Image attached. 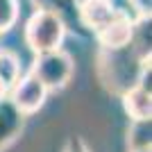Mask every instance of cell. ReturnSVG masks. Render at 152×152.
Wrapping results in <instances>:
<instances>
[{"instance_id":"obj_1","label":"cell","mask_w":152,"mask_h":152,"mask_svg":"<svg viewBox=\"0 0 152 152\" xmlns=\"http://www.w3.org/2000/svg\"><path fill=\"white\" fill-rule=\"evenodd\" d=\"M150 64V57L141 55L132 43L121 50H100L98 52V75L104 89L116 95H123L139 82L141 73Z\"/></svg>"},{"instance_id":"obj_2","label":"cell","mask_w":152,"mask_h":152,"mask_svg":"<svg viewBox=\"0 0 152 152\" xmlns=\"http://www.w3.org/2000/svg\"><path fill=\"white\" fill-rule=\"evenodd\" d=\"M66 30L68 25L59 18L57 14L50 12H37L32 14L25 23V43L34 55H41V52H52L59 50L66 39Z\"/></svg>"},{"instance_id":"obj_3","label":"cell","mask_w":152,"mask_h":152,"mask_svg":"<svg viewBox=\"0 0 152 152\" xmlns=\"http://www.w3.org/2000/svg\"><path fill=\"white\" fill-rule=\"evenodd\" d=\"M73 70H75L73 57L59 48V50H52V52H41V55H37L34 61H32L30 73L37 77L48 91H59L70 82Z\"/></svg>"},{"instance_id":"obj_4","label":"cell","mask_w":152,"mask_h":152,"mask_svg":"<svg viewBox=\"0 0 152 152\" xmlns=\"http://www.w3.org/2000/svg\"><path fill=\"white\" fill-rule=\"evenodd\" d=\"M48 93H50V91L27 70L25 75H20L18 80H16V84H14L12 91L7 93V98L12 100V104L18 109L23 116H30V114H37L39 109L45 104Z\"/></svg>"},{"instance_id":"obj_5","label":"cell","mask_w":152,"mask_h":152,"mask_svg":"<svg viewBox=\"0 0 152 152\" xmlns=\"http://www.w3.org/2000/svg\"><path fill=\"white\" fill-rule=\"evenodd\" d=\"M150 77H152V68L148 64L143 73H141L139 82L132 89H127L121 95L123 109L132 121H150L152 118V86H150Z\"/></svg>"},{"instance_id":"obj_6","label":"cell","mask_w":152,"mask_h":152,"mask_svg":"<svg viewBox=\"0 0 152 152\" xmlns=\"http://www.w3.org/2000/svg\"><path fill=\"white\" fill-rule=\"evenodd\" d=\"M134 18L136 16H129V12L118 9V14L114 18L109 20L102 30H98L93 34L95 41L100 43V50H121V48H127L132 43Z\"/></svg>"},{"instance_id":"obj_7","label":"cell","mask_w":152,"mask_h":152,"mask_svg":"<svg viewBox=\"0 0 152 152\" xmlns=\"http://www.w3.org/2000/svg\"><path fill=\"white\" fill-rule=\"evenodd\" d=\"M118 14L114 0H80L77 2V23L86 32L95 34Z\"/></svg>"},{"instance_id":"obj_8","label":"cell","mask_w":152,"mask_h":152,"mask_svg":"<svg viewBox=\"0 0 152 152\" xmlns=\"http://www.w3.org/2000/svg\"><path fill=\"white\" fill-rule=\"evenodd\" d=\"M25 116L12 104L7 95H0V150H5L9 143L16 141V136L23 129Z\"/></svg>"},{"instance_id":"obj_9","label":"cell","mask_w":152,"mask_h":152,"mask_svg":"<svg viewBox=\"0 0 152 152\" xmlns=\"http://www.w3.org/2000/svg\"><path fill=\"white\" fill-rule=\"evenodd\" d=\"M20 77V61L9 50H0V95H7Z\"/></svg>"},{"instance_id":"obj_10","label":"cell","mask_w":152,"mask_h":152,"mask_svg":"<svg viewBox=\"0 0 152 152\" xmlns=\"http://www.w3.org/2000/svg\"><path fill=\"white\" fill-rule=\"evenodd\" d=\"M152 143V123L150 121H132L127 127V150H145Z\"/></svg>"},{"instance_id":"obj_11","label":"cell","mask_w":152,"mask_h":152,"mask_svg":"<svg viewBox=\"0 0 152 152\" xmlns=\"http://www.w3.org/2000/svg\"><path fill=\"white\" fill-rule=\"evenodd\" d=\"M32 2L41 12L57 14L66 25H68V20L77 23V0H32Z\"/></svg>"},{"instance_id":"obj_12","label":"cell","mask_w":152,"mask_h":152,"mask_svg":"<svg viewBox=\"0 0 152 152\" xmlns=\"http://www.w3.org/2000/svg\"><path fill=\"white\" fill-rule=\"evenodd\" d=\"M18 20V0H0V34L9 32Z\"/></svg>"},{"instance_id":"obj_13","label":"cell","mask_w":152,"mask_h":152,"mask_svg":"<svg viewBox=\"0 0 152 152\" xmlns=\"http://www.w3.org/2000/svg\"><path fill=\"white\" fill-rule=\"evenodd\" d=\"M64 152H89V145L82 141V136H70L64 145Z\"/></svg>"},{"instance_id":"obj_14","label":"cell","mask_w":152,"mask_h":152,"mask_svg":"<svg viewBox=\"0 0 152 152\" xmlns=\"http://www.w3.org/2000/svg\"><path fill=\"white\" fill-rule=\"evenodd\" d=\"M136 9V16H150V0H129Z\"/></svg>"},{"instance_id":"obj_15","label":"cell","mask_w":152,"mask_h":152,"mask_svg":"<svg viewBox=\"0 0 152 152\" xmlns=\"http://www.w3.org/2000/svg\"><path fill=\"white\" fill-rule=\"evenodd\" d=\"M134 152H152L150 148H145V150H134Z\"/></svg>"}]
</instances>
